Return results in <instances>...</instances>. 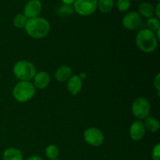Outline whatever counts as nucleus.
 <instances>
[{
  "label": "nucleus",
  "instance_id": "1",
  "mask_svg": "<svg viewBox=\"0 0 160 160\" xmlns=\"http://www.w3.org/2000/svg\"><path fill=\"white\" fill-rule=\"evenodd\" d=\"M24 28L30 37L34 39H41L48 35L51 26L49 22L45 18L37 17L28 19Z\"/></svg>",
  "mask_w": 160,
  "mask_h": 160
},
{
  "label": "nucleus",
  "instance_id": "2",
  "mask_svg": "<svg viewBox=\"0 0 160 160\" xmlns=\"http://www.w3.org/2000/svg\"><path fill=\"white\" fill-rule=\"evenodd\" d=\"M138 48L145 53H151L156 49L158 46V39L155 32L148 28L139 31L135 38Z\"/></svg>",
  "mask_w": 160,
  "mask_h": 160
},
{
  "label": "nucleus",
  "instance_id": "3",
  "mask_svg": "<svg viewBox=\"0 0 160 160\" xmlns=\"http://www.w3.org/2000/svg\"><path fill=\"white\" fill-rule=\"evenodd\" d=\"M35 95V88L30 81H20L17 83L12 90L14 99L20 103L27 102Z\"/></svg>",
  "mask_w": 160,
  "mask_h": 160
},
{
  "label": "nucleus",
  "instance_id": "4",
  "mask_svg": "<svg viewBox=\"0 0 160 160\" xmlns=\"http://www.w3.org/2000/svg\"><path fill=\"white\" fill-rule=\"evenodd\" d=\"M36 68L32 62L20 60L13 66V73L20 81H30L36 74Z\"/></svg>",
  "mask_w": 160,
  "mask_h": 160
},
{
  "label": "nucleus",
  "instance_id": "5",
  "mask_svg": "<svg viewBox=\"0 0 160 160\" xmlns=\"http://www.w3.org/2000/svg\"><path fill=\"white\" fill-rule=\"evenodd\" d=\"M150 106L149 102L148 99L143 97H139L134 99L132 103V113L136 118L138 120H145L147 117H148L150 112Z\"/></svg>",
  "mask_w": 160,
  "mask_h": 160
},
{
  "label": "nucleus",
  "instance_id": "6",
  "mask_svg": "<svg viewBox=\"0 0 160 160\" xmlns=\"http://www.w3.org/2000/svg\"><path fill=\"white\" fill-rule=\"evenodd\" d=\"M97 6L98 0H76L73 3L75 12L84 17L93 14L97 9Z\"/></svg>",
  "mask_w": 160,
  "mask_h": 160
},
{
  "label": "nucleus",
  "instance_id": "7",
  "mask_svg": "<svg viewBox=\"0 0 160 160\" xmlns=\"http://www.w3.org/2000/svg\"><path fill=\"white\" fill-rule=\"evenodd\" d=\"M84 138L88 145L99 147L104 142V134L98 128H89L84 132Z\"/></svg>",
  "mask_w": 160,
  "mask_h": 160
},
{
  "label": "nucleus",
  "instance_id": "8",
  "mask_svg": "<svg viewBox=\"0 0 160 160\" xmlns=\"http://www.w3.org/2000/svg\"><path fill=\"white\" fill-rule=\"evenodd\" d=\"M122 24L130 31L136 30L141 24V16L135 11L127 12L122 19Z\"/></svg>",
  "mask_w": 160,
  "mask_h": 160
},
{
  "label": "nucleus",
  "instance_id": "9",
  "mask_svg": "<svg viewBox=\"0 0 160 160\" xmlns=\"http://www.w3.org/2000/svg\"><path fill=\"white\" fill-rule=\"evenodd\" d=\"M42 4L40 0H29L24 5L23 14L28 19L38 17L42 12Z\"/></svg>",
  "mask_w": 160,
  "mask_h": 160
},
{
  "label": "nucleus",
  "instance_id": "10",
  "mask_svg": "<svg viewBox=\"0 0 160 160\" xmlns=\"http://www.w3.org/2000/svg\"><path fill=\"white\" fill-rule=\"evenodd\" d=\"M145 134V128L142 120H135L131 123L129 129L131 138L134 142H138L143 138Z\"/></svg>",
  "mask_w": 160,
  "mask_h": 160
},
{
  "label": "nucleus",
  "instance_id": "11",
  "mask_svg": "<svg viewBox=\"0 0 160 160\" xmlns=\"http://www.w3.org/2000/svg\"><path fill=\"white\" fill-rule=\"evenodd\" d=\"M51 78L49 74L45 71H41L36 73L33 78V83L34 88L38 89H44L47 88L49 84Z\"/></svg>",
  "mask_w": 160,
  "mask_h": 160
},
{
  "label": "nucleus",
  "instance_id": "12",
  "mask_svg": "<svg viewBox=\"0 0 160 160\" xmlns=\"http://www.w3.org/2000/svg\"><path fill=\"white\" fill-rule=\"evenodd\" d=\"M83 81L79 75H72L71 78L67 81V91L72 95H77L81 91Z\"/></svg>",
  "mask_w": 160,
  "mask_h": 160
},
{
  "label": "nucleus",
  "instance_id": "13",
  "mask_svg": "<svg viewBox=\"0 0 160 160\" xmlns=\"http://www.w3.org/2000/svg\"><path fill=\"white\" fill-rule=\"evenodd\" d=\"M72 76V70L69 66L59 67L55 73V78L58 82L63 83L68 81Z\"/></svg>",
  "mask_w": 160,
  "mask_h": 160
},
{
  "label": "nucleus",
  "instance_id": "14",
  "mask_svg": "<svg viewBox=\"0 0 160 160\" xmlns=\"http://www.w3.org/2000/svg\"><path fill=\"white\" fill-rule=\"evenodd\" d=\"M138 13L145 18H151L155 16V6L149 2H142L138 6Z\"/></svg>",
  "mask_w": 160,
  "mask_h": 160
},
{
  "label": "nucleus",
  "instance_id": "15",
  "mask_svg": "<svg viewBox=\"0 0 160 160\" xmlns=\"http://www.w3.org/2000/svg\"><path fill=\"white\" fill-rule=\"evenodd\" d=\"M3 160H23V155L18 148L11 147L3 152Z\"/></svg>",
  "mask_w": 160,
  "mask_h": 160
},
{
  "label": "nucleus",
  "instance_id": "16",
  "mask_svg": "<svg viewBox=\"0 0 160 160\" xmlns=\"http://www.w3.org/2000/svg\"><path fill=\"white\" fill-rule=\"evenodd\" d=\"M143 123L145 128V130L147 129L149 132L155 133L159 131L160 126L159 121L157 119L155 118V117H147L145 119V122Z\"/></svg>",
  "mask_w": 160,
  "mask_h": 160
},
{
  "label": "nucleus",
  "instance_id": "17",
  "mask_svg": "<svg viewBox=\"0 0 160 160\" xmlns=\"http://www.w3.org/2000/svg\"><path fill=\"white\" fill-rule=\"evenodd\" d=\"M114 0H98V6L99 11L102 13H108L112 11L114 7Z\"/></svg>",
  "mask_w": 160,
  "mask_h": 160
},
{
  "label": "nucleus",
  "instance_id": "18",
  "mask_svg": "<svg viewBox=\"0 0 160 160\" xmlns=\"http://www.w3.org/2000/svg\"><path fill=\"white\" fill-rule=\"evenodd\" d=\"M59 155V149L56 145H50L45 148V156L50 160L57 159Z\"/></svg>",
  "mask_w": 160,
  "mask_h": 160
},
{
  "label": "nucleus",
  "instance_id": "19",
  "mask_svg": "<svg viewBox=\"0 0 160 160\" xmlns=\"http://www.w3.org/2000/svg\"><path fill=\"white\" fill-rule=\"evenodd\" d=\"M28 19L27 18L23 13H18L15 16L13 19V25L17 28H24L27 21Z\"/></svg>",
  "mask_w": 160,
  "mask_h": 160
},
{
  "label": "nucleus",
  "instance_id": "20",
  "mask_svg": "<svg viewBox=\"0 0 160 160\" xmlns=\"http://www.w3.org/2000/svg\"><path fill=\"white\" fill-rule=\"evenodd\" d=\"M147 26H148V29L151 30L153 32L157 31L158 30L160 29L159 19L156 18L155 17L148 18V20H147Z\"/></svg>",
  "mask_w": 160,
  "mask_h": 160
},
{
  "label": "nucleus",
  "instance_id": "21",
  "mask_svg": "<svg viewBox=\"0 0 160 160\" xmlns=\"http://www.w3.org/2000/svg\"><path fill=\"white\" fill-rule=\"evenodd\" d=\"M117 6L120 12H126L131 7V0H117Z\"/></svg>",
  "mask_w": 160,
  "mask_h": 160
},
{
  "label": "nucleus",
  "instance_id": "22",
  "mask_svg": "<svg viewBox=\"0 0 160 160\" xmlns=\"http://www.w3.org/2000/svg\"><path fill=\"white\" fill-rule=\"evenodd\" d=\"M152 160H160V145L156 144L152 152Z\"/></svg>",
  "mask_w": 160,
  "mask_h": 160
},
{
  "label": "nucleus",
  "instance_id": "23",
  "mask_svg": "<svg viewBox=\"0 0 160 160\" xmlns=\"http://www.w3.org/2000/svg\"><path fill=\"white\" fill-rule=\"evenodd\" d=\"M154 87L157 90L158 95H159V91H160V74L158 73L154 78Z\"/></svg>",
  "mask_w": 160,
  "mask_h": 160
},
{
  "label": "nucleus",
  "instance_id": "24",
  "mask_svg": "<svg viewBox=\"0 0 160 160\" xmlns=\"http://www.w3.org/2000/svg\"><path fill=\"white\" fill-rule=\"evenodd\" d=\"M159 9H160V4H159V2H158L156 7H155V15L156 16V18H158V19H159V17H160Z\"/></svg>",
  "mask_w": 160,
  "mask_h": 160
},
{
  "label": "nucleus",
  "instance_id": "25",
  "mask_svg": "<svg viewBox=\"0 0 160 160\" xmlns=\"http://www.w3.org/2000/svg\"><path fill=\"white\" fill-rule=\"evenodd\" d=\"M62 2L63 3L64 5H67V6H71L72 4L75 2L76 0H61Z\"/></svg>",
  "mask_w": 160,
  "mask_h": 160
},
{
  "label": "nucleus",
  "instance_id": "26",
  "mask_svg": "<svg viewBox=\"0 0 160 160\" xmlns=\"http://www.w3.org/2000/svg\"><path fill=\"white\" fill-rule=\"evenodd\" d=\"M27 160H43V159L38 156H32L30 158H28Z\"/></svg>",
  "mask_w": 160,
  "mask_h": 160
},
{
  "label": "nucleus",
  "instance_id": "27",
  "mask_svg": "<svg viewBox=\"0 0 160 160\" xmlns=\"http://www.w3.org/2000/svg\"><path fill=\"white\" fill-rule=\"evenodd\" d=\"M52 160H61V159H52Z\"/></svg>",
  "mask_w": 160,
  "mask_h": 160
},
{
  "label": "nucleus",
  "instance_id": "28",
  "mask_svg": "<svg viewBox=\"0 0 160 160\" xmlns=\"http://www.w3.org/2000/svg\"><path fill=\"white\" fill-rule=\"evenodd\" d=\"M134 1H141V0H134Z\"/></svg>",
  "mask_w": 160,
  "mask_h": 160
},
{
  "label": "nucleus",
  "instance_id": "29",
  "mask_svg": "<svg viewBox=\"0 0 160 160\" xmlns=\"http://www.w3.org/2000/svg\"><path fill=\"white\" fill-rule=\"evenodd\" d=\"M156 1H157V2H159V1H160V0H156Z\"/></svg>",
  "mask_w": 160,
  "mask_h": 160
}]
</instances>
